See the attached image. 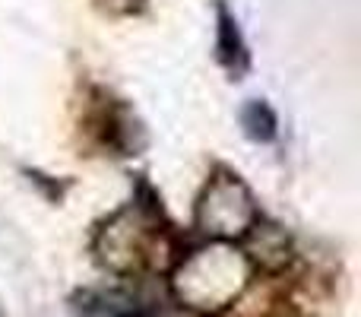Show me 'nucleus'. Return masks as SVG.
<instances>
[{
    "label": "nucleus",
    "mask_w": 361,
    "mask_h": 317,
    "mask_svg": "<svg viewBox=\"0 0 361 317\" xmlns=\"http://www.w3.org/2000/svg\"><path fill=\"white\" fill-rule=\"evenodd\" d=\"M247 254L254 257L257 263L269 270H279L282 263H288V238L279 225L273 222H254L247 235Z\"/></svg>",
    "instance_id": "obj_4"
},
{
    "label": "nucleus",
    "mask_w": 361,
    "mask_h": 317,
    "mask_svg": "<svg viewBox=\"0 0 361 317\" xmlns=\"http://www.w3.org/2000/svg\"><path fill=\"white\" fill-rule=\"evenodd\" d=\"M257 222V203L247 184L231 172H216L197 203V225L206 235L228 241L244 238Z\"/></svg>",
    "instance_id": "obj_2"
},
{
    "label": "nucleus",
    "mask_w": 361,
    "mask_h": 317,
    "mask_svg": "<svg viewBox=\"0 0 361 317\" xmlns=\"http://www.w3.org/2000/svg\"><path fill=\"white\" fill-rule=\"evenodd\" d=\"M216 48H219L222 67L238 80V76L247 70V48H244V42H241L238 23L231 19V13L225 10L222 4H219V42H216Z\"/></svg>",
    "instance_id": "obj_5"
},
{
    "label": "nucleus",
    "mask_w": 361,
    "mask_h": 317,
    "mask_svg": "<svg viewBox=\"0 0 361 317\" xmlns=\"http://www.w3.org/2000/svg\"><path fill=\"white\" fill-rule=\"evenodd\" d=\"M159 210L137 203L133 210H124L102 229L99 235V251L102 261L114 270H137L143 261L152 257V248L159 244Z\"/></svg>",
    "instance_id": "obj_3"
},
{
    "label": "nucleus",
    "mask_w": 361,
    "mask_h": 317,
    "mask_svg": "<svg viewBox=\"0 0 361 317\" xmlns=\"http://www.w3.org/2000/svg\"><path fill=\"white\" fill-rule=\"evenodd\" d=\"M241 124L254 143H269L276 137V114L267 102H247L241 112Z\"/></svg>",
    "instance_id": "obj_6"
},
{
    "label": "nucleus",
    "mask_w": 361,
    "mask_h": 317,
    "mask_svg": "<svg viewBox=\"0 0 361 317\" xmlns=\"http://www.w3.org/2000/svg\"><path fill=\"white\" fill-rule=\"evenodd\" d=\"M247 282V257L228 244L190 254L175 273V289L190 308H222L231 301Z\"/></svg>",
    "instance_id": "obj_1"
}]
</instances>
